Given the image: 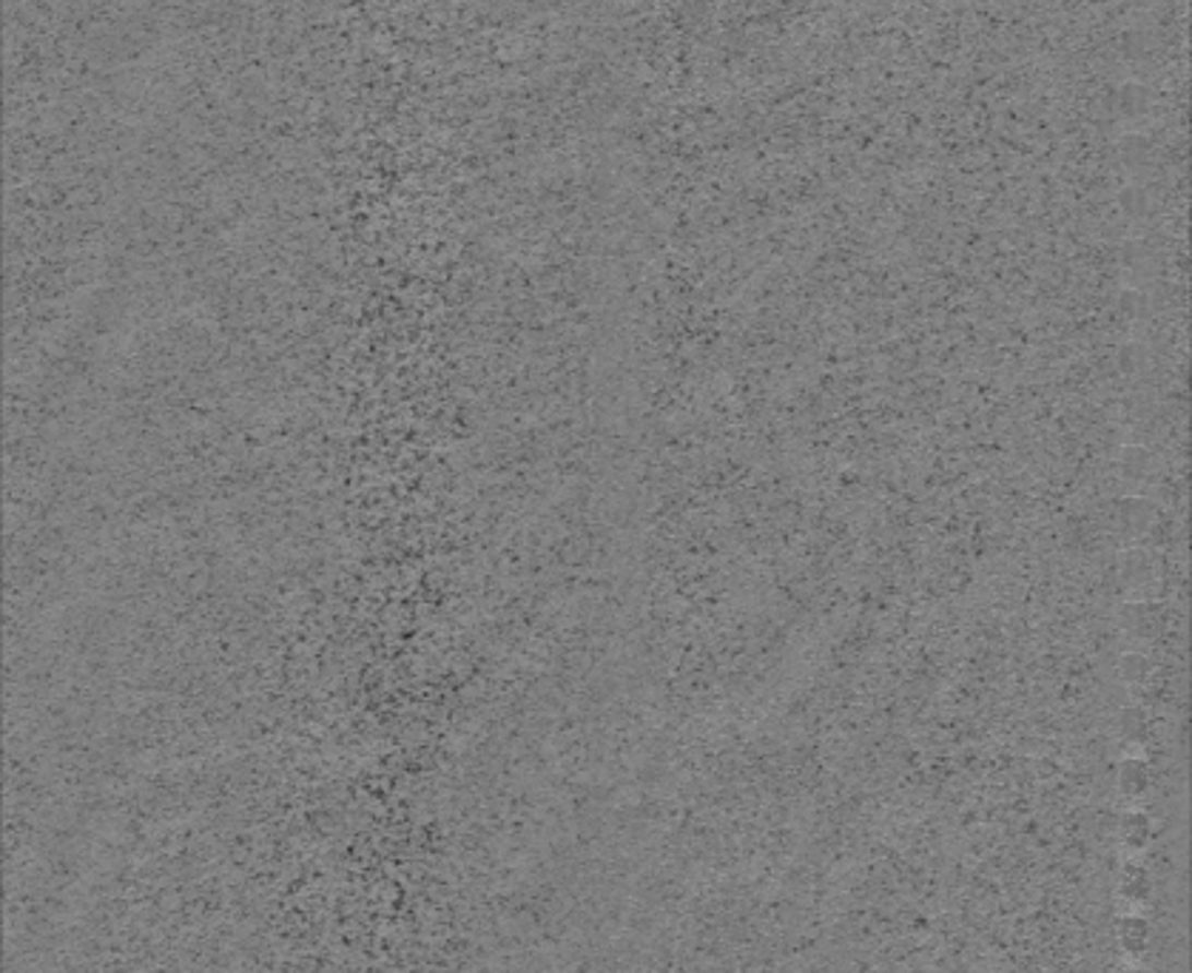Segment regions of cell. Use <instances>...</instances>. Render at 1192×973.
<instances>
[{
  "label": "cell",
  "mask_w": 1192,
  "mask_h": 973,
  "mask_svg": "<svg viewBox=\"0 0 1192 973\" xmlns=\"http://www.w3.org/2000/svg\"><path fill=\"white\" fill-rule=\"evenodd\" d=\"M1116 973H1147V968L1135 965V962H1124V965H1121Z\"/></svg>",
  "instance_id": "cell-5"
},
{
  "label": "cell",
  "mask_w": 1192,
  "mask_h": 973,
  "mask_svg": "<svg viewBox=\"0 0 1192 973\" xmlns=\"http://www.w3.org/2000/svg\"><path fill=\"white\" fill-rule=\"evenodd\" d=\"M1116 945L1124 962L1144 965V957L1153 945V925L1144 911H1121L1116 919Z\"/></svg>",
  "instance_id": "cell-2"
},
{
  "label": "cell",
  "mask_w": 1192,
  "mask_h": 973,
  "mask_svg": "<svg viewBox=\"0 0 1192 973\" xmlns=\"http://www.w3.org/2000/svg\"><path fill=\"white\" fill-rule=\"evenodd\" d=\"M1156 840V822L1147 811L1142 808H1133L1128 815L1121 817L1119 822V849L1124 859H1139L1147 854V849Z\"/></svg>",
  "instance_id": "cell-3"
},
{
  "label": "cell",
  "mask_w": 1192,
  "mask_h": 973,
  "mask_svg": "<svg viewBox=\"0 0 1192 973\" xmlns=\"http://www.w3.org/2000/svg\"><path fill=\"white\" fill-rule=\"evenodd\" d=\"M1121 792H1124V797H1142L1144 788H1147V774L1142 772V766L1139 769H1128V772H1121Z\"/></svg>",
  "instance_id": "cell-4"
},
{
  "label": "cell",
  "mask_w": 1192,
  "mask_h": 973,
  "mask_svg": "<svg viewBox=\"0 0 1192 973\" xmlns=\"http://www.w3.org/2000/svg\"><path fill=\"white\" fill-rule=\"evenodd\" d=\"M1153 874L1144 865V857L1121 859L1119 882H1116V900L1119 911H1144L1153 902Z\"/></svg>",
  "instance_id": "cell-1"
}]
</instances>
